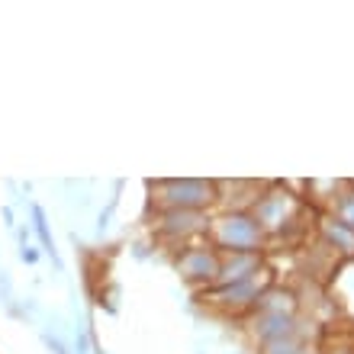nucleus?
Instances as JSON below:
<instances>
[{
  "label": "nucleus",
  "instance_id": "9d476101",
  "mask_svg": "<svg viewBox=\"0 0 354 354\" xmlns=\"http://www.w3.org/2000/svg\"><path fill=\"white\" fill-rule=\"evenodd\" d=\"M32 229H36L39 235V242H42V252L52 254V261L62 268V261H58V254H55V242H52V229H48V219H46V209L39 203H32Z\"/></svg>",
  "mask_w": 354,
  "mask_h": 354
},
{
  "label": "nucleus",
  "instance_id": "1a4fd4ad",
  "mask_svg": "<svg viewBox=\"0 0 354 354\" xmlns=\"http://www.w3.org/2000/svg\"><path fill=\"white\" fill-rule=\"evenodd\" d=\"M322 239H326L332 248H338L342 254H354V232L348 225L338 223V219H326V223H322Z\"/></svg>",
  "mask_w": 354,
  "mask_h": 354
},
{
  "label": "nucleus",
  "instance_id": "9b49d317",
  "mask_svg": "<svg viewBox=\"0 0 354 354\" xmlns=\"http://www.w3.org/2000/svg\"><path fill=\"white\" fill-rule=\"evenodd\" d=\"M303 345H306L303 335H290V338H277V342L261 345V354H297Z\"/></svg>",
  "mask_w": 354,
  "mask_h": 354
},
{
  "label": "nucleus",
  "instance_id": "f257e3e1",
  "mask_svg": "<svg viewBox=\"0 0 354 354\" xmlns=\"http://www.w3.org/2000/svg\"><path fill=\"white\" fill-rule=\"evenodd\" d=\"M209 239L219 254H258L264 248V229L248 209H225L209 219Z\"/></svg>",
  "mask_w": 354,
  "mask_h": 354
},
{
  "label": "nucleus",
  "instance_id": "39448f33",
  "mask_svg": "<svg viewBox=\"0 0 354 354\" xmlns=\"http://www.w3.org/2000/svg\"><path fill=\"white\" fill-rule=\"evenodd\" d=\"M219 264H223V254L216 252L213 245H190L174 258L177 274L187 280V283H203V287H213L216 277H219Z\"/></svg>",
  "mask_w": 354,
  "mask_h": 354
},
{
  "label": "nucleus",
  "instance_id": "2eb2a0df",
  "mask_svg": "<svg viewBox=\"0 0 354 354\" xmlns=\"http://www.w3.org/2000/svg\"><path fill=\"white\" fill-rule=\"evenodd\" d=\"M19 258H23V261H26V264H36V261H39V252H36V248H29V245H26V248H19Z\"/></svg>",
  "mask_w": 354,
  "mask_h": 354
},
{
  "label": "nucleus",
  "instance_id": "f8f14e48",
  "mask_svg": "<svg viewBox=\"0 0 354 354\" xmlns=\"http://www.w3.org/2000/svg\"><path fill=\"white\" fill-rule=\"evenodd\" d=\"M335 219L342 225H348V229L354 232V194L335 196Z\"/></svg>",
  "mask_w": 354,
  "mask_h": 354
},
{
  "label": "nucleus",
  "instance_id": "20e7f679",
  "mask_svg": "<svg viewBox=\"0 0 354 354\" xmlns=\"http://www.w3.org/2000/svg\"><path fill=\"white\" fill-rule=\"evenodd\" d=\"M264 274V270H261ZM261 274H254L248 280H239V283H225V287H206L203 299L206 303H213L216 309H223V313H242V309H254L258 297H261L268 283H264Z\"/></svg>",
  "mask_w": 354,
  "mask_h": 354
},
{
  "label": "nucleus",
  "instance_id": "ddd939ff",
  "mask_svg": "<svg viewBox=\"0 0 354 354\" xmlns=\"http://www.w3.org/2000/svg\"><path fill=\"white\" fill-rule=\"evenodd\" d=\"M42 342H46V348L52 354H68V348L62 345V338H55V335H48V332H42Z\"/></svg>",
  "mask_w": 354,
  "mask_h": 354
},
{
  "label": "nucleus",
  "instance_id": "dca6fc26",
  "mask_svg": "<svg viewBox=\"0 0 354 354\" xmlns=\"http://www.w3.org/2000/svg\"><path fill=\"white\" fill-rule=\"evenodd\" d=\"M297 354H316V351H313V348H309V345H303V348H299Z\"/></svg>",
  "mask_w": 354,
  "mask_h": 354
},
{
  "label": "nucleus",
  "instance_id": "6e6552de",
  "mask_svg": "<svg viewBox=\"0 0 354 354\" xmlns=\"http://www.w3.org/2000/svg\"><path fill=\"white\" fill-rule=\"evenodd\" d=\"M254 274H261V252L258 254H223L219 277H216L213 287L239 283V280H248V277H254Z\"/></svg>",
  "mask_w": 354,
  "mask_h": 354
},
{
  "label": "nucleus",
  "instance_id": "7ed1b4c3",
  "mask_svg": "<svg viewBox=\"0 0 354 354\" xmlns=\"http://www.w3.org/2000/svg\"><path fill=\"white\" fill-rule=\"evenodd\" d=\"M248 213L258 219V225L264 229V235L270 232H283L299 213L297 196L290 194L287 187H264L261 196L254 200V206Z\"/></svg>",
  "mask_w": 354,
  "mask_h": 354
},
{
  "label": "nucleus",
  "instance_id": "f3484780",
  "mask_svg": "<svg viewBox=\"0 0 354 354\" xmlns=\"http://www.w3.org/2000/svg\"><path fill=\"white\" fill-rule=\"evenodd\" d=\"M351 293H354V277H351Z\"/></svg>",
  "mask_w": 354,
  "mask_h": 354
},
{
  "label": "nucleus",
  "instance_id": "f03ea898",
  "mask_svg": "<svg viewBox=\"0 0 354 354\" xmlns=\"http://www.w3.org/2000/svg\"><path fill=\"white\" fill-rule=\"evenodd\" d=\"M151 200L161 209H200V213H206L216 203V180H196V177L158 180V184H151Z\"/></svg>",
  "mask_w": 354,
  "mask_h": 354
},
{
  "label": "nucleus",
  "instance_id": "423d86ee",
  "mask_svg": "<svg viewBox=\"0 0 354 354\" xmlns=\"http://www.w3.org/2000/svg\"><path fill=\"white\" fill-rule=\"evenodd\" d=\"M209 229V216L200 209H161L158 235L168 242H187L190 235H200Z\"/></svg>",
  "mask_w": 354,
  "mask_h": 354
},
{
  "label": "nucleus",
  "instance_id": "4468645a",
  "mask_svg": "<svg viewBox=\"0 0 354 354\" xmlns=\"http://www.w3.org/2000/svg\"><path fill=\"white\" fill-rule=\"evenodd\" d=\"M75 354H91V338H87V332H81V328L75 332Z\"/></svg>",
  "mask_w": 354,
  "mask_h": 354
},
{
  "label": "nucleus",
  "instance_id": "0eeeda50",
  "mask_svg": "<svg viewBox=\"0 0 354 354\" xmlns=\"http://www.w3.org/2000/svg\"><path fill=\"white\" fill-rule=\"evenodd\" d=\"M252 332L261 345H268V342H277V338L303 335V326H299L297 313H258L252 322Z\"/></svg>",
  "mask_w": 354,
  "mask_h": 354
}]
</instances>
